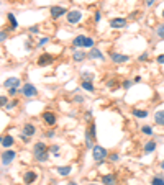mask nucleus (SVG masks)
<instances>
[{"mask_svg": "<svg viewBox=\"0 0 164 185\" xmlns=\"http://www.w3.org/2000/svg\"><path fill=\"white\" fill-rule=\"evenodd\" d=\"M156 33H158V36H159L161 39H164V25H159L158 30H156Z\"/></svg>", "mask_w": 164, "mask_h": 185, "instance_id": "c85d7f7f", "label": "nucleus"}, {"mask_svg": "<svg viewBox=\"0 0 164 185\" xmlns=\"http://www.w3.org/2000/svg\"><path fill=\"white\" fill-rule=\"evenodd\" d=\"M110 59L113 62H117V64H122V62H126L128 59V56L126 54H120V53H110Z\"/></svg>", "mask_w": 164, "mask_h": 185, "instance_id": "423d86ee", "label": "nucleus"}, {"mask_svg": "<svg viewBox=\"0 0 164 185\" xmlns=\"http://www.w3.org/2000/svg\"><path fill=\"white\" fill-rule=\"evenodd\" d=\"M22 94L25 95V97H35V95L38 94V90L33 84H25V85L22 87Z\"/></svg>", "mask_w": 164, "mask_h": 185, "instance_id": "7ed1b4c3", "label": "nucleus"}, {"mask_svg": "<svg viewBox=\"0 0 164 185\" xmlns=\"http://www.w3.org/2000/svg\"><path fill=\"white\" fill-rule=\"evenodd\" d=\"M15 105H17V102H12V103H7L5 107H7V108H13Z\"/></svg>", "mask_w": 164, "mask_h": 185, "instance_id": "58836bf2", "label": "nucleus"}, {"mask_svg": "<svg viewBox=\"0 0 164 185\" xmlns=\"http://www.w3.org/2000/svg\"><path fill=\"white\" fill-rule=\"evenodd\" d=\"M56 170H58V174H59V175L66 177V175H69V174H71V170H72V167H71V166H62V167H58V169H56Z\"/></svg>", "mask_w": 164, "mask_h": 185, "instance_id": "2eb2a0df", "label": "nucleus"}, {"mask_svg": "<svg viewBox=\"0 0 164 185\" xmlns=\"http://www.w3.org/2000/svg\"><path fill=\"white\" fill-rule=\"evenodd\" d=\"M110 26L112 28H117V30H118V28H125L126 26V20L125 18H113L110 21Z\"/></svg>", "mask_w": 164, "mask_h": 185, "instance_id": "6e6552de", "label": "nucleus"}, {"mask_svg": "<svg viewBox=\"0 0 164 185\" xmlns=\"http://www.w3.org/2000/svg\"><path fill=\"white\" fill-rule=\"evenodd\" d=\"M156 149V143L154 141H148L145 144V152H153Z\"/></svg>", "mask_w": 164, "mask_h": 185, "instance_id": "4be33fe9", "label": "nucleus"}, {"mask_svg": "<svg viewBox=\"0 0 164 185\" xmlns=\"http://www.w3.org/2000/svg\"><path fill=\"white\" fill-rule=\"evenodd\" d=\"M0 3H2V0H0Z\"/></svg>", "mask_w": 164, "mask_h": 185, "instance_id": "de8ad7c7", "label": "nucleus"}, {"mask_svg": "<svg viewBox=\"0 0 164 185\" xmlns=\"http://www.w3.org/2000/svg\"><path fill=\"white\" fill-rule=\"evenodd\" d=\"M151 183L153 185H164V179L162 177H154V179L151 180Z\"/></svg>", "mask_w": 164, "mask_h": 185, "instance_id": "393cba45", "label": "nucleus"}, {"mask_svg": "<svg viewBox=\"0 0 164 185\" xmlns=\"http://www.w3.org/2000/svg\"><path fill=\"white\" fill-rule=\"evenodd\" d=\"M102 183H105V185H113V183H115V175H112V174L103 175V177H102Z\"/></svg>", "mask_w": 164, "mask_h": 185, "instance_id": "dca6fc26", "label": "nucleus"}, {"mask_svg": "<svg viewBox=\"0 0 164 185\" xmlns=\"http://www.w3.org/2000/svg\"><path fill=\"white\" fill-rule=\"evenodd\" d=\"M43 120H45V123H48V124L56 123V116H54V113H51V111H45V113H43Z\"/></svg>", "mask_w": 164, "mask_h": 185, "instance_id": "9d476101", "label": "nucleus"}, {"mask_svg": "<svg viewBox=\"0 0 164 185\" xmlns=\"http://www.w3.org/2000/svg\"><path fill=\"white\" fill-rule=\"evenodd\" d=\"M89 58H92V59H103V54H102L100 49H97V48H90Z\"/></svg>", "mask_w": 164, "mask_h": 185, "instance_id": "f8f14e48", "label": "nucleus"}, {"mask_svg": "<svg viewBox=\"0 0 164 185\" xmlns=\"http://www.w3.org/2000/svg\"><path fill=\"white\" fill-rule=\"evenodd\" d=\"M66 13H67V10L64 8V7H59V5L51 7V17L53 18H59V17H62V15H66Z\"/></svg>", "mask_w": 164, "mask_h": 185, "instance_id": "39448f33", "label": "nucleus"}, {"mask_svg": "<svg viewBox=\"0 0 164 185\" xmlns=\"http://www.w3.org/2000/svg\"><path fill=\"white\" fill-rule=\"evenodd\" d=\"M35 133H36V128L33 126V124H25V126H23V136H33Z\"/></svg>", "mask_w": 164, "mask_h": 185, "instance_id": "9b49d317", "label": "nucleus"}, {"mask_svg": "<svg viewBox=\"0 0 164 185\" xmlns=\"http://www.w3.org/2000/svg\"><path fill=\"white\" fill-rule=\"evenodd\" d=\"M92 156H94V159L97 160V162H102V160L107 157V149L97 144V146L92 147Z\"/></svg>", "mask_w": 164, "mask_h": 185, "instance_id": "f03ea898", "label": "nucleus"}, {"mask_svg": "<svg viewBox=\"0 0 164 185\" xmlns=\"http://www.w3.org/2000/svg\"><path fill=\"white\" fill-rule=\"evenodd\" d=\"M58 151H59V147H58V146H53V147H51V152H54V154H56Z\"/></svg>", "mask_w": 164, "mask_h": 185, "instance_id": "ea45409f", "label": "nucleus"}, {"mask_svg": "<svg viewBox=\"0 0 164 185\" xmlns=\"http://www.w3.org/2000/svg\"><path fill=\"white\" fill-rule=\"evenodd\" d=\"M53 61V58H51V56H48V54H43L41 58H39V66H45V64H48V62H51Z\"/></svg>", "mask_w": 164, "mask_h": 185, "instance_id": "412c9836", "label": "nucleus"}, {"mask_svg": "<svg viewBox=\"0 0 164 185\" xmlns=\"http://www.w3.org/2000/svg\"><path fill=\"white\" fill-rule=\"evenodd\" d=\"M154 121H156V124H159V126H164V110L156 111V115H154Z\"/></svg>", "mask_w": 164, "mask_h": 185, "instance_id": "ddd939ff", "label": "nucleus"}, {"mask_svg": "<svg viewBox=\"0 0 164 185\" xmlns=\"http://www.w3.org/2000/svg\"><path fill=\"white\" fill-rule=\"evenodd\" d=\"M161 169H162V170H164V160H162V162H161Z\"/></svg>", "mask_w": 164, "mask_h": 185, "instance_id": "37998d69", "label": "nucleus"}, {"mask_svg": "<svg viewBox=\"0 0 164 185\" xmlns=\"http://www.w3.org/2000/svg\"><path fill=\"white\" fill-rule=\"evenodd\" d=\"M84 48H94V39L87 36V38H85V41H84Z\"/></svg>", "mask_w": 164, "mask_h": 185, "instance_id": "a878e982", "label": "nucleus"}, {"mask_svg": "<svg viewBox=\"0 0 164 185\" xmlns=\"http://www.w3.org/2000/svg\"><path fill=\"white\" fill-rule=\"evenodd\" d=\"M72 59L75 62H81L85 59V53H82V51H74V54H72Z\"/></svg>", "mask_w": 164, "mask_h": 185, "instance_id": "a211bd4d", "label": "nucleus"}, {"mask_svg": "<svg viewBox=\"0 0 164 185\" xmlns=\"http://www.w3.org/2000/svg\"><path fill=\"white\" fill-rule=\"evenodd\" d=\"M3 85H5L7 88L20 87V79H17V77H10V79H7L5 82H3Z\"/></svg>", "mask_w": 164, "mask_h": 185, "instance_id": "1a4fd4ad", "label": "nucleus"}, {"mask_svg": "<svg viewBox=\"0 0 164 185\" xmlns=\"http://www.w3.org/2000/svg\"><path fill=\"white\" fill-rule=\"evenodd\" d=\"M158 62L159 64H164V54H159L158 56Z\"/></svg>", "mask_w": 164, "mask_h": 185, "instance_id": "f704fd0d", "label": "nucleus"}, {"mask_svg": "<svg viewBox=\"0 0 164 185\" xmlns=\"http://www.w3.org/2000/svg\"><path fill=\"white\" fill-rule=\"evenodd\" d=\"M100 20H102V13L97 12V13H95V21H100Z\"/></svg>", "mask_w": 164, "mask_h": 185, "instance_id": "72a5a7b5", "label": "nucleus"}, {"mask_svg": "<svg viewBox=\"0 0 164 185\" xmlns=\"http://www.w3.org/2000/svg\"><path fill=\"white\" fill-rule=\"evenodd\" d=\"M130 85H131V82H130V80H125V82H123V87H125V88H128Z\"/></svg>", "mask_w": 164, "mask_h": 185, "instance_id": "4c0bfd02", "label": "nucleus"}, {"mask_svg": "<svg viewBox=\"0 0 164 185\" xmlns=\"http://www.w3.org/2000/svg\"><path fill=\"white\" fill-rule=\"evenodd\" d=\"M133 115L138 116V118H146V116H148V111H145V110H136V108H135V110H133Z\"/></svg>", "mask_w": 164, "mask_h": 185, "instance_id": "b1692460", "label": "nucleus"}, {"mask_svg": "<svg viewBox=\"0 0 164 185\" xmlns=\"http://www.w3.org/2000/svg\"><path fill=\"white\" fill-rule=\"evenodd\" d=\"M69 185H77V183H74V182H72V183H69Z\"/></svg>", "mask_w": 164, "mask_h": 185, "instance_id": "a18cd8bd", "label": "nucleus"}, {"mask_svg": "<svg viewBox=\"0 0 164 185\" xmlns=\"http://www.w3.org/2000/svg\"><path fill=\"white\" fill-rule=\"evenodd\" d=\"M85 38L87 36H84V35H79V36H75L74 38V41H72V44L75 48H79V46H84V41H85Z\"/></svg>", "mask_w": 164, "mask_h": 185, "instance_id": "f3484780", "label": "nucleus"}, {"mask_svg": "<svg viewBox=\"0 0 164 185\" xmlns=\"http://www.w3.org/2000/svg\"><path fill=\"white\" fill-rule=\"evenodd\" d=\"M17 92H18V90H17V87H13V88H8V94L12 95V97H15V95H17Z\"/></svg>", "mask_w": 164, "mask_h": 185, "instance_id": "7c9ffc66", "label": "nucleus"}, {"mask_svg": "<svg viewBox=\"0 0 164 185\" xmlns=\"http://www.w3.org/2000/svg\"><path fill=\"white\" fill-rule=\"evenodd\" d=\"M12 144H13V138H12V136L7 134V136H3V138H2V146L3 147H10Z\"/></svg>", "mask_w": 164, "mask_h": 185, "instance_id": "6ab92c4d", "label": "nucleus"}, {"mask_svg": "<svg viewBox=\"0 0 164 185\" xmlns=\"http://www.w3.org/2000/svg\"><path fill=\"white\" fill-rule=\"evenodd\" d=\"M141 131L145 133V134H148V136H153V133H154L151 126H143V128H141Z\"/></svg>", "mask_w": 164, "mask_h": 185, "instance_id": "bb28decb", "label": "nucleus"}, {"mask_svg": "<svg viewBox=\"0 0 164 185\" xmlns=\"http://www.w3.org/2000/svg\"><path fill=\"white\" fill-rule=\"evenodd\" d=\"M162 17H164V10H162Z\"/></svg>", "mask_w": 164, "mask_h": 185, "instance_id": "49530a36", "label": "nucleus"}, {"mask_svg": "<svg viewBox=\"0 0 164 185\" xmlns=\"http://www.w3.org/2000/svg\"><path fill=\"white\" fill-rule=\"evenodd\" d=\"M5 39H7V33H5V31H0V43L5 41Z\"/></svg>", "mask_w": 164, "mask_h": 185, "instance_id": "2f4dec72", "label": "nucleus"}, {"mask_svg": "<svg viewBox=\"0 0 164 185\" xmlns=\"http://www.w3.org/2000/svg\"><path fill=\"white\" fill-rule=\"evenodd\" d=\"M82 88L87 92H94V85H92V82H89V80H84L82 82Z\"/></svg>", "mask_w": 164, "mask_h": 185, "instance_id": "5701e85b", "label": "nucleus"}, {"mask_svg": "<svg viewBox=\"0 0 164 185\" xmlns=\"http://www.w3.org/2000/svg\"><path fill=\"white\" fill-rule=\"evenodd\" d=\"M7 103H8V100H7V97H0V107H5Z\"/></svg>", "mask_w": 164, "mask_h": 185, "instance_id": "c756f323", "label": "nucleus"}, {"mask_svg": "<svg viewBox=\"0 0 164 185\" xmlns=\"http://www.w3.org/2000/svg\"><path fill=\"white\" fill-rule=\"evenodd\" d=\"M146 59H148V53H145V54L139 56V61H146Z\"/></svg>", "mask_w": 164, "mask_h": 185, "instance_id": "c9c22d12", "label": "nucleus"}, {"mask_svg": "<svg viewBox=\"0 0 164 185\" xmlns=\"http://www.w3.org/2000/svg\"><path fill=\"white\" fill-rule=\"evenodd\" d=\"M110 159H112V160H118V154H112Z\"/></svg>", "mask_w": 164, "mask_h": 185, "instance_id": "a19ab883", "label": "nucleus"}, {"mask_svg": "<svg viewBox=\"0 0 164 185\" xmlns=\"http://www.w3.org/2000/svg\"><path fill=\"white\" fill-rule=\"evenodd\" d=\"M30 33H38V26H31L30 28Z\"/></svg>", "mask_w": 164, "mask_h": 185, "instance_id": "e433bc0d", "label": "nucleus"}, {"mask_svg": "<svg viewBox=\"0 0 164 185\" xmlns=\"http://www.w3.org/2000/svg\"><path fill=\"white\" fill-rule=\"evenodd\" d=\"M33 154H35V157H36V160H39V162H45V160L48 159L46 144L36 143V144H35V147H33Z\"/></svg>", "mask_w": 164, "mask_h": 185, "instance_id": "f257e3e1", "label": "nucleus"}, {"mask_svg": "<svg viewBox=\"0 0 164 185\" xmlns=\"http://www.w3.org/2000/svg\"><path fill=\"white\" fill-rule=\"evenodd\" d=\"M153 3H154V0H146V5H148V7H151Z\"/></svg>", "mask_w": 164, "mask_h": 185, "instance_id": "79ce46f5", "label": "nucleus"}, {"mask_svg": "<svg viewBox=\"0 0 164 185\" xmlns=\"http://www.w3.org/2000/svg\"><path fill=\"white\" fill-rule=\"evenodd\" d=\"M82 79L92 82V80H94V74H90V72H84V74H82Z\"/></svg>", "mask_w": 164, "mask_h": 185, "instance_id": "cd10ccee", "label": "nucleus"}, {"mask_svg": "<svg viewBox=\"0 0 164 185\" xmlns=\"http://www.w3.org/2000/svg\"><path fill=\"white\" fill-rule=\"evenodd\" d=\"M89 185H99V183H89Z\"/></svg>", "mask_w": 164, "mask_h": 185, "instance_id": "c03bdc74", "label": "nucleus"}, {"mask_svg": "<svg viewBox=\"0 0 164 185\" xmlns=\"http://www.w3.org/2000/svg\"><path fill=\"white\" fill-rule=\"evenodd\" d=\"M7 18L10 20V30H17L18 23H17V20H15V17H13V13H7Z\"/></svg>", "mask_w": 164, "mask_h": 185, "instance_id": "aec40b11", "label": "nucleus"}, {"mask_svg": "<svg viewBox=\"0 0 164 185\" xmlns=\"http://www.w3.org/2000/svg\"><path fill=\"white\" fill-rule=\"evenodd\" d=\"M13 157H15V151H5L2 154V164L3 166H7V164H10L12 160H13Z\"/></svg>", "mask_w": 164, "mask_h": 185, "instance_id": "0eeeda50", "label": "nucleus"}, {"mask_svg": "<svg viewBox=\"0 0 164 185\" xmlns=\"http://www.w3.org/2000/svg\"><path fill=\"white\" fill-rule=\"evenodd\" d=\"M46 43H48V38H41V39H39V43H38V46H45Z\"/></svg>", "mask_w": 164, "mask_h": 185, "instance_id": "473e14b6", "label": "nucleus"}, {"mask_svg": "<svg viewBox=\"0 0 164 185\" xmlns=\"http://www.w3.org/2000/svg\"><path fill=\"white\" fill-rule=\"evenodd\" d=\"M67 21L72 25V23H77V21H81V18H82V13L79 10H72V12H67Z\"/></svg>", "mask_w": 164, "mask_h": 185, "instance_id": "20e7f679", "label": "nucleus"}, {"mask_svg": "<svg viewBox=\"0 0 164 185\" xmlns=\"http://www.w3.org/2000/svg\"><path fill=\"white\" fill-rule=\"evenodd\" d=\"M23 180H25V183H33L35 180H36V174H35L33 170H28L25 177H23Z\"/></svg>", "mask_w": 164, "mask_h": 185, "instance_id": "4468645a", "label": "nucleus"}]
</instances>
